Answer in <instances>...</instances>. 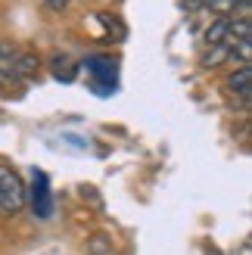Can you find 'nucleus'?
Segmentation results:
<instances>
[{
    "label": "nucleus",
    "mask_w": 252,
    "mask_h": 255,
    "mask_svg": "<svg viewBox=\"0 0 252 255\" xmlns=\"http://www.w3.org/2000/svg\"><path fill=\"white\" fill-rule=\"evenodd\" d=\"M25 206V184L16 168L0 165V215H16Z\"/></svg>",
    "instance_id": "obj_1"
},
{
    "label": "nucleus",
    "mask_w": 252,
    "mask_h": 255,
    "mask_svg": "<svg viewBox=\"0 0 252 255\" xmlns=\"http://www.w3.org/2000/svg\"><path fill=\"white\" fill-rule=\"evenodd\" d=\"M6 69H9V75H16V78H34V75L41 72V59H37L34 53L19 50V53L6 62Z\"/></svg>",
    "instance_id": "obj_2"
},
{
    "label": "nucleus",
    "mask_w": 252,
    "mask_h": 255,
    "mask_svg": "<svg viewBox=\"0 0 252 255\" xmlns=\"http://www.w3.org/2000/svg\"><path fill=\"white\" fill-rule=\"evenodd\" d=\"M50 190H47V174L44 171H34V215H41V218H50Z\"/></svg>",
    "instance_id": "obj_3"
},
{
    "label": "nucleus",
    "mask_w": 252,
    "mask_h": 255,
    "mask_svg": "<svg viewBox=\"0 0 252 255\" xmlns=\"http://www.w3.org/2000/svg\"><path fill=\"white\" fill-rule=\"evenodd\" d=\"M50 69H53V78L56 81H75V75H78V62H75L72 56L56 53L53 59H50Z\"/></svg>",
    "instance_id": "obj_4"
},
{
    "label": "nucleus",
    "mask_w": 252,
    "mask_h": 255,
    "mask_svg": "<svg viewBox=\"0 0 252 255\" xmlns=\"http://www.w3.org/2000/svg\"><path fill=\"white\" fill-rule=\"evenodd\" d=\"M249 84H252V69L240 66V72H234L231 78H228V91L231 94H240L243 103H249Z\"/></svg>",
    "instance_id": "obj_5"
},
{
    "label": "nucleus",
    "mask_w": 252,
    "mask_h": 255,
    "mask_svg": "<svg viewBox=\"0 0 252 255\" xmlns=\"http://www.w3.org/2000/svg\"><path fill=\"white\" fill-rule=\"evenodd\" d=\"M228 31H231V19H215L206 28V34H203V47L224 44V41H228Z\"/></svg>",
    "instance_id": "obj_6"
},
{
    "label": "nucleus",
    "mask_w": 252,
    "mask_h": 255,
    "mask_svg": "<svg viewBox=\"0 0 252 255\" xmlns=\"http://www.w3.org/2000/svg\"><path fill=\"white\" fill-rule=\"evenodd\" d=\"M231 47H234V41H224V44H215V47H206V50H203V66H206V69L221 66V62L231 56Z\"/></svg>",
    "instance_id": "obj_7"
},
{
    "label": "nucleus",
    "mask_w": 252,
    "mask_h": 255,
    "mask_svg": "<svg viewBox=\"0 0 252 255\" xmlns=\"http://www.w3.org/2000/svg\"><path fill=\"white\" fill-rule=\"evenodd\" d=\"M243 0H206V6L209 12H215V19H234L237 16V6H240Z\"/></svg>",
    "instance_id": "obj_8"
},
{
    "label": "nucleus",
    "mask_w": 252,
    "mask_h": 255,
    "mask_svg": "<svg viewBox=\"0 0 252 255\" xmlns=\"http://www.w3.org/2000/svg\"><path fill=\"white\" fill-rule=\"evenodd\" d=\"M16 53H19V47L12 44V41H6V37H0V66H6Z\"/></svg>",
    "instance_id": "obj_9"
},
{
    "label": "nucleus",
    "mask_w": 252,
    "mask_h": 255,
    "mask_svg": "<svg viewBox=\"0 0 252 255\" xmlns=\"http://www.w3.org/2000/svg\"><path fill=\"white\" fill-rule=\"evenodd\" d=\"M44 3H47L50 9H56V12H62V9H66V6L72 3V0H44Z\"/></svg>",
    "instance_id": "obj_10"
},
{
    "label": "nucleus",
    "mask_w": 252,
    "mask_h": 255,
    "mask_svg": "<svg viewBox=\"0 0 252 255\" xmlns=\"http://www.w3.org/2000/svg\"><path fill=\"white\" fill-rule=\"evenodd\" d=\"M206 6V0H184V9L187 12H196V9H203Z\"/></svg>",
    "instance_id": "obj_11"
}]
</instances>
